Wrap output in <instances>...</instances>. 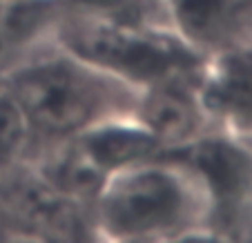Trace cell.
I'll return each instance as SVG.
<instances>
[{
  "instance_id": "1",
  "label": "cell",
  "mask_w": 252,
  "mask_h": 243,
  "mask_svg": "<svg viewBox=\"0 0 252 243\" xmlns=\"http://www.w3.org/2000/svg\"><path fill=\"white\" fill-rule=\"evenodd\" d=\"M0 87L23 110L33 145L76 138L98 125L129 119L138 100V87L52 38L20 58L0 78Z\"/></svg>"
},
{
  "instance_id": "2",
  "label": "cell",
  "mask_w": 252,
  "mask_h": 243,
  "mask_svg": "<svg viewBox=\"0 0 252 243\" xmlns=\"http://www.w3.org/2000/svg\"><path fill=\"white\" fill-rule=\"evenodd\" d=\"M210 223L203 181L172 152L112 174L94 201L98 241H196L210 239Z\"/></svg>"
},
{
  "instance_id": "3",
  "label": "cell",
  "mask_w": 252,
  "mask_h": 243,
  "mask_svg": "<svg viewBox=\"0 0 252 243\" xmlns=\"http://www.w3.org/2000/svg\"><path fill=\"white\" fill-rule=\"evenodd\" d=\"M52 40L138 90L176 78L199 81L208 61L170 27L114 23L67 11H56Z\"/></svg>"
},
{
  "instance_id": "4",
  "label": "cell",
  "mask_w": 252,
  "mask_h": 243,
  "mask_svg": "<svg viewBox=\"0 0 252 243\" xmlns=\"http://www.w3.org/2000/svg\"><path fill=\"white\" fill-rule=\"evenodd\" d=\"M208 190L212 203L210 239H241L252 230V141L210 129L179 150Z\"/></svg>"
},
{
  "instance_id": "5",
  "label": "cell",
  "mask_w": 252,
  "mask_h": 243,
  "mask_svg": "<svg viewBox=\"0 0 252 243\" xmlns=\"http://www.w3.org/2000/svg\"><path fill=\"white\" fill-rule=\"evenodd\" d=\"M25 241H98L94 210L52 187L29 165L5 172Z\"/></svg>"
},
{
  "instance_id": "6",
  "label": "cell",
  "mask_w": 252,
  "mask_h": 243,
  "mask_svg": "<svg viewBox=\"0 0 252 243\" xmlns=\"http://www.w3.org/2000/svg\"><path fill=\"white\" fill-rule=\"evenodd\" d=\"M132 119L161 145L163 152H179L214 129L201 103L199 81L188 78L138 90Z\"/></svg>"
},
{
  "instance_id": "7",
  "label": "cell",
  "mask_w": 252,
  "mask_h": 243,
  "mask_svg": "<svg viewBox=\"0 0 252 243\" xmlns=\"http://www.w3.org/2000/svg\"><path fill=\"white\" fill-rule=\"evenodd\" d=\"M199 96L214 129L252 141V43L210 56Z\"/></svg>"
},
{
  "instance_id": "8",
  "label": "cell",
  "mask_w": 252,
  "mask_h": 243,
  "mask_svg": "<svg viewBox=\"0 0 252 243\" xmlns=\"http://www.w3.org/2000/svg\"><path fill=\"white\" fill-rule=\"evenodd\" d=\"M170 27L210 58L252 43V0H165Z\"/></svg>"
},
{
  "instance_id": "9",
  "label": "cell",
  "mask_w": 252,
  "mask_h": 243,
  "mask_svg": "<svg viewBox=\"0 0 252 243\" xmlns=\"http://www.w3.org/2000/svg\"><path fill=\"white\" fill-rule=\"evenodd\" d=\"M25 165H29L58 192L90 205L92 210L107 181V177L83 150L78 138L36 143Z\"/></svg>"
},
{
  "instance_id": "10",
  "label": "cell",
  "mask_w": 252,
  "mask_h": 243,
  "mask_svg": "<svg viewBox=\"0 0 252 243\" xmlns=\"http://www.w3.org/2000/svg\"><path fill=\"white\" fill-rule=\"evenodd\" d=\"M76 138L107 179L121 170L163 154L161 145L132 116L98 125Z\"/></svg>"
},
{
  "instance_id": "11",
  "label": "cell",
  "mask_w": 252,
  "mask_h": 243,
  "mask_svg": "<svg viewBox=\"0 0 252 243\" xmlns=\"http://www.w3.org/2000/svg\"><path fill=\"white\" fill-rule=\"evenodd\" d=\"M56 11L54 0H0V78L52 38Z\"/></svg>"
},
{
  "instance_id": "12",
  "label": "cell",
  "mask_w": 252,
  "mask_h": 243,
  "mask_svg": "<svg viewBox=\"0 0 252 243\" xmlns=\"http://www.w3.org/2000/svg\"><path fill=\"white\" fill-rule=\"evenodd\" d=\"M58 11L127 25L170 27L165 0H54ZM172 29V27H170Z\"/></svg>"
},
{
  "instance_id": "13",
  "label": "cell",
  "mask_w": 252,
  "mask_h": 243,
  "mask_svg": "<svg viewBox=\"0 0 252 243\" xmlns=\"http://www.w3.org/2000/svg\"><path fill=\"white\" fill-rule=\"evenodd\" d=\"M33 148V134L14 96L0 87V172L25 165Z\"/></svg>"
},
{
  "instance_id": "14",
  "label": "cell",
  "mask_w": 252,
  "mask_h": 243,
  "mask_svg": "<svg viewBox=\"0 0 252 243\" xmlns=\"http://www.w3.org/2000/svg\"><path fill=\"white\" fill-rule=\"evenodd\" d=\"M0 241H25L5 172H0Z\"/></svg>"
}]
</instances>
